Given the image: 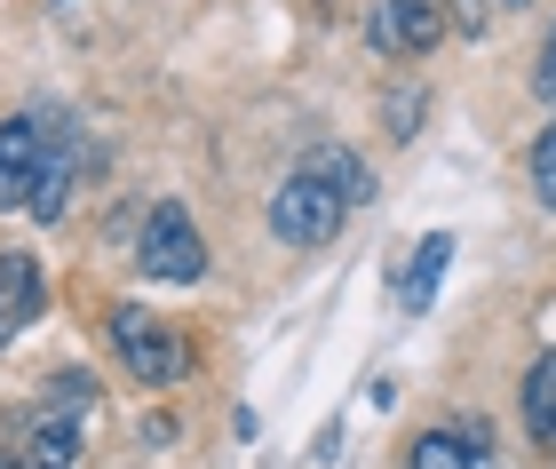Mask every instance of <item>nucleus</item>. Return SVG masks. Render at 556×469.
<instances>
[{
	"mask_svg": "<svg viewBox=\"0 0 556 469\" xmlns=\"http://www.w3.org/2000/svg\"><path fill=\"white\" fill-rule=\"evenodd\" d=\"M453 33V16H445V0H382L366 24V40L382 48V56H429Z\"/></svg>",
	"mask_w": 556,
	"mask_h": 469,
	"instance_id": "nucleus-6",
	"label": "nucleus"
},
{
	"mask_svg": "<svg viewBox=\"0 0 556 469\" xmlns=\"http://www.w3.org/2000/svg\"><path fill=\"white\" fill-rule=\"evenodd\" d=\"M40 310H48V270H40V255L9 246V255H0V351H9Z\"/></svg>",
	"mask_w": 556,
	"mask_h": 469,
	"instance_id": "nucleus-7",
	"label": "nucleus"
},
{
	"mask_svg": "<svg viewBox=\"0 0 556 469\" xmlns=\"http://www.w3.org/2000/svg\"><path fill=\"white\" fill-rule=\"evenodd\" d=\"M136 263L151 270V279H167V287H191L199 270H207V246H199V231H191V215L175 207V200H160V207L143 215Z\"/></svg>",
	"mask_w": 556,
	"mask_h": 469,
	"instance_id": "nucleus-4",
	"label": "nucleus"
},
{
	"mask_svg": "<svg viewBox=\"0 0 556 469\" xmlns=\"http://www.w3.org/2000/svg\"><path fill=\"white\" fill-rule=\"evenodd\" d=\"M533 96H541V104H556V24H548V40H541V64H533Z\"/></svg>",
	"mask_w": 556,
	"mask_h": 469,
	"instance_id": "nucleus-13",
	"label": "nucleus"
},
{
	"mask_svg": "<svg viewBox=\"0 0 556 469\" xmlns=\"http://www.w3.org/2000/svg\"><path fill=\"white\" fill-rule=\"evenodd\" d=\"M342 215H350V207H342L318 176H302V167L270 191V231L287 239V246H326V239L342 231Z\"/></svg>",
	"mask_w": 556,
	"mask_h": 469,
	"instance_id": "nucleus-5",
	"label": "nucleus"
},
{
	"mask_svg": "<svg viewBox=\"0 0 556 469\" xmlns=\"http://www.w3.org/2000/svg\"><path fill=\"white\" fill-rule=\"evenodd\" d=\"M72 176H80V143L64 136L56 112H16L0 119V207H24L33 224H64Z\"/></svg>",
	"mask_w": 556,
	"mask_h": 469,
	"instance_id": "nucleus-1",
	"label": "nucleus"
},
{
	"mask_svg": "<svg viewBox=\"0 0 556 469\" xmlns=\"http://www.w3.org/2000/svg\"><path fill=\"white\" fill-rule=\"evenodd\" d=\"M445 16L462 24V33H485V0H445Z\"/></svg>",
	"mask_w": 556,
	"mask_h": 469,
	"instance_id": "nucleus-14",
	"label": "nucleus"
},
{
	"mask_svg": "<svg viewBox=\"0 0 556 469\" xmlns=\"http://www.w3.org/2000/svg\"><path fill=\"white\" fill-rule=\"evenodd\" d=\"M509 9H525V0H509Z\"/></svg>",
	"mask_w": 556,
	"mask_h": 469,
	"instance_id": "nucleus-16",
	"label": "nucleus"
},
{
	"mask_svg": "<svg viewBox=\"0 0 556 469\" xmlns=\"http://www.w3.org/2000/svg\"><path fill=\"white\" fill-rule=\"evenodd\" d=\"M96 406V375H80V366H64L56 382H48L40 414L24 422V454L16 469H80V414Z\"/></svg>",
	"mask_w": 556,
	"mask_h": 469,
	"instance_id": "nucleus-2",
	"label": "nucleus"
},
{
	"mask_svg": "<svg viewBox=\"0 0 556 469\" xmlns=\"http://www.w3.org/2000/svg\"><path fill=\"white\" fill-rule=\"evenodd\" d=\"M445 263H453V231H429V239L414 246V263L397 270V294H406V310H429V303H438Z\"/></svg>",
	"mask_w": 556,
	"mask_h": 469,
	"instance_id": "nucleus-11",
	"label": "nucleus"
},
{
	"mask_svg": "<svg viewBox=\"0 0 556 469\" xmlns=\"http://www.w3.org/2000/svg\"><path fill=\"white\" fill-rule=\"evenodd\" d=\"M533 200L556 215V119H548V128L533 136Z\"/></svg>",
	"mask_w": 556,
	"mask_h": 469,
	"instance_id": "nucleus-12",
	"label": "nucleus"
},
{
	"mask_svg": "<svg viewBox=\"0 0 556 469\" xmlns=\"http://www.w3.org/2000/svg\"><path fill=\"white\" fill-rule=\"evenodd\" d=\"M406 469H493L485 461V430H421L406 446Z\"/></svg>",
	"mask_w": 556,
	"mask_h": 469,
	"instance_id": "nucleus-8",
	"label": "nucleus"
},
{
	"mask_svg": "<svg viewBox=\"0 0 556 469\" xmlns=\"http://www.w3.org/2000/svg\"><path fill=\"white\" fill-rule=\"evenodd\" d=\"M0 469H16V454H9V446H0Z\"/></svg>",
	"mask_w": 556,
	"mask_h": 469,
	"instance_id": "nucleus-15",
	"label": "nucleus"
},
{
	"mask_svg": "<svg viewBox=\"0 0 556 469\" xmlns=\"http://www.w3.org/2000/svg\"><path fill=\"white\" fill-rule=\"evenodd\" d=\"M112 351H119V366L143 382V390H167V382H184V366H191V351H184V334H175V318H160V310H143V303H119L112 310Z\"/></svg>",
	"mask_w": 556,
	"mask_h": 469,
	"instance_id": "nucleus-3",
	"label": "nucleus"
},
{
	"mask_svg": "<svg viewBox=\"0 0 556 469\" xmlns=\"http://www.w3.org/2000/svg\"><path fill=\"white\" fill-rule=\"evenodd\" d=\"M302 176H318L342 207H366V200H374V167H366L358 152H342V143H318V152L302 160Z\"/></svg>",
	"mask_w": 556,
	"mask_h": 469,
	"instance_id": "nucleus-9",
	"label": "nucleus"
},
{
	"mask_svg": "<svg viewBox=\"0 0 556 469\" xmlns=\"http://www.w3.org/2000/svg\"><path fill=\"white\" fill-rule=\"evenodd\" d=\"M517 414H525V438H533L541 454H556V351L533 358V375L517 390Z\"/></svg>",
	"mask_w": 556,
	"mask_h": 469,
	"instance_id": "nucleus-10",
	"label": "nucleus"
}]
</instances>
